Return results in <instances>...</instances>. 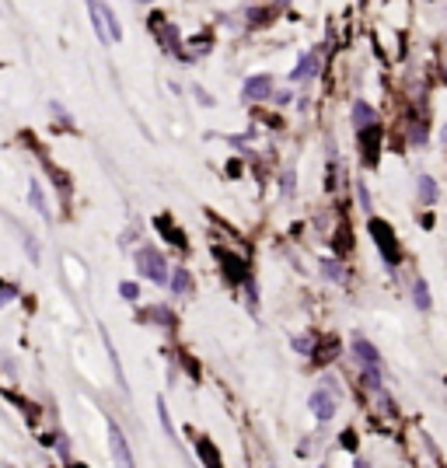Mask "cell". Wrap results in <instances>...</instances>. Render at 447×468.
Wrapping results in <instances>:
<instances>
[{
    "instance_id": "obj_1",
    "label": "cell",
    "mask_w": 447,
    "mask_h": 468,
    "mask_svg": "<svg viewBox=\"0 0 447 468\" xmlns=\"http://www.w3.org/2000/svg\"><path fill=\"white\" fill-rule=\"evenodd\" d=\"M353 350H356V357H360V367H363L367 384L377 388V384H381V357H377V350H374L363 336H353Z\"/></svg>"
},
{
    "instance_id": "obj_2",
    "label": "cell",
    "mask_w": 447,
    "mask_h": 468,
    "mask_svg": "<svg viewBox=\"0 0 447 468\" xmlns=\"http://www.w3.org/2000/svg\"><path fill=\"white\" fill-rule=\"evenodd\" d=\"M136 266H140V273L147 276V280H154V283H168V266H164V256L157 252V249H140L136 252Z\"/></svg>"
},
{
    "instance_id": "obj_3",
    "label": "cell",
    "mask_w": 447,
    "mask_h": 468,
    "mask_svg": "<svg viewBox=\"0 0 447 468\" xmlns=\"http://www.w3.org/2000/svg\"><path fill=\"white\" fill-rule=\"evenodd\" d=\"M370 234L377 238V249H381L384 263H398V245H395L391 227H388V224H381V220H370Z\"/></svg>"
},
{
    "instance_id": "obj_4",
    "label": "cell",
    "mask_w": 447,
    "mask_h": 468,
    "mask_svg": "<svg viewBox=\"0 0 447 468\" xmlns=\"http://www.w3.org/2000/svg\"><path fill=\"white\" fill-rule=\"evenodd\" d=\"M109 444H112L116 465H119V468H133V451H130V444H126V437H123V430H119L116 423H109Z\"/></svg>"
},
{
    "instance_id": "obj_5",
    "label": "cell",
    "mask_w": 447,
    "mask_h": 468,
    "mask_svg": "<svg viewBox=\"0 0 447 468\" xmlns=\"http://www.w3.org/2000/svg\"><path fill=\"white\" fill-rule=\"evenodd\" d=\"M242 95H245L249 102H266V98L273 95V77H266V74H256V77H249Z\"/></svg>"
},
{
    "instance_id": "obj_6",
    "label": "cell",
    "mask_w": 447,
    "mask_h": 468,
    "mask_svg": "<svg viewBox=\"0 0 447 468\" xmlns=\"http://www.w3.org/2000/svg\"><path fill=\"white\" fill-rule=\"evenodd\" d=\"M311 409H315V416H318L322 423H329V419L336 416V398H332L325 388H318V391H311Z\"/></svg>"
},
{
    "instance_id": "obj_7",
    "label": "cell",
    "mask_w": 447,
    "mask_h": 468,
    "mask_svg": "<svg viewBox=\"0 0 447 468\" xmlns=\"http://www.w3.org/2000/svg\"><path fill=\"white\" fill-rule=\"evenodd\" d=\"M318 49H311V53H304L301 60H297V67H294V74H290V81H308V77H315L318 74Z\"/></svg>"
},
{
    "instance_id": "obj_8",
    "label": "cell",
    "mask_w": 447,
    "mask_h": 468,
    "mask_svg": "<svg viewBox=\"0 0 447 468\" xmlns=\"http://www.w3.org/2000/svg\"><path fill=\"white\" fill-rule=\"evenodd\" d=\"M220 259H224V266H228V276H231L235 283H245V280H249V273H245V263H242L238 256H228V252H220Z\"/></svg>"
},
{
    "instance_id": "obj_9",
    "label": "cell",
    "mask_w": 447,
    "mask_h": 468,
    "mask_svg": "<svg viewBox=\"0 0 447 468\" xmlns=\"http://www.w3.org/2000/svg\"><path fill=\"white\" fill-rule=\"evenodd\" d=\"M353 123H356L360 130H363V126L370 130V126L377 123V112H374V109H370L367 102H356V105H353Z\"/></svg>"
},
{
    "instance_id": "obj_10",
    "label": "cell",
    "mask_w": 447,
    "mask_h": 468,
    "mask_svg": "<svg viewBox=\"0 0 447 468\" xmlns=\"http://www.w3.org/2000/svg\"><path fill=\"white\" fill-rule=\"evenodd\" d=\"M98 15H102V25H109V32H105V36H109L112 42H119V39H123V29H119L116 15H112L109 8H98Z\"/></svg>"
},
{
    "instance_id": "obj_11",
    "label": "cell",
    "mask_w": 447,
    "mask_h": 468,
    "mask_svg": "<svg viewBox=\"0 0 447 468\" xmlns=\"http://www.w3.org/2000/svg\"><path fill=\"white\" fill-rule=\"evenodd\" d=\"M416 185H419V199H423V203H433V199H437V182H433L430 175H419Z\"/></svg>"
},
{
    "instance_id": "obj_12",
    "label": "cell",
    "mask_w": 447,
    "mask_h": 468,
    "mask_svg": "<svg viewBox=\"0 0 447 468\" xmlns=\"http://www.w3.org/2000/svg\"><path fill=\"white\" fill-rule=\"evenodd\" d=\"M430 287H426V280H416V308L419 311H430Z\"/></svg>"
},
{
    "instance_id": "obj_13",
    "label": "cell",
    "mask_w": 447,
    "mask_h": 468,
    "mask_svg": "<svg viewBox=\"0 0 447 468\" xmlns=\"http://www.w3.org/2000/svg\"><path fill=\"white\" fill-rule=\"evenodd\" d=\"M171 290L175 294H189V273L185 270H175L171 273Z\"/></svg>"
},
{
    "instance_id": "obj_14",
    "label": "cell",
    "mask_w": 447,
    "mask_h": 468,
    "mask_svg": "<svg viewBox=\"0 0 447 468\" xmlns=\"http://www.w3.org/2000/svg\"><path fill=\"white\" fill-rule=\"evenodd\" d=\"M157 231H161V234H168V238H171L175 245H185V238H182V234H178V231H175V227H171L164 217H157Z\"/></svg>"
},
{
    "instance_id": "obj_15",
    "label": "cell",
    "mask_w": 447,
    "mask_h": 468,
    "mask_svg": "<svg viewBox=\"0 0 447 468\" xmlns=\"http://www.w3.org/2000/svg\"><path fill=\"white\" fill-rule=\"evenodd\" d=\"M322 273H325V280H336V283L343 280V266H339V263H332V259H325V263H322Z\"/></svg>"
},
{
    "instance_id": "obj_16",
    "label": "cell",
    "mask_w": 447,
    "mask_h": 468,
    "mask_svg": "<svg viewBox=\"0 0 447 468\" xmlns=\"http://www.w3.org/2000/svg\"><path fill=\"white\" fill-rule=\"evenodd\" d=\"M196 447H199V454L206 458V468H220V465H217V451H213V447H210L206 440H199Z\"/></svg>"
},
{
    "instance_id": "obj_17",
    "label": "cell",
    "mask_w": 447,
    "mask_h": 468,
    "mask_svg": "<svg viewBox=\"0 0 447 468\" xmlns=\"http://www.w3.org/2000/svg\"><path fill=\"white\" fill-rule=\"evenodd\" d=\"M294 350H297L301 357H311V350H315V343H311L308 336H294Z\"/></svg>"
},
{
    "instance_id": "obj_18",
    "label": "cell",
    "mask_w": 447,
    "mask_h": 468,
    "mask_svg": "<svg viewBox=\"0 0 447 468\" xmlns=\"http://www.w3.org/2000/svg\"><path fill=\"white\" fill-rule=\"evenodd\" d=\"M29 196H32V206H36L39 213H46V199H42V192H39V182H32V192H29Z\"/></svg>"
},
{
    "instance_id": "obj_19",
    "label": "cell",
    "mask_w": 447,
    "mask_h": 468,
    "mask_svg": "<svg viewBox=\"0 0 447 468\" xmlns=\"http://www.w3.org/2000/svg\"><path fill=\"white\" fill-rule=\"evenodd\" d=\"M356 199H360L363 213H370V192H367V185H363V182H360V189H356Z\"/></svg>"
},
{
    "instance_id": "obj_20",
    "label": "cell",
    "mask_w": 447,
    "mask_h": 468,
    "mask_svg": "<svg viewBox=\"0 0 447 468\" xmlns=\"http://www.w3.org/2000/svg\"><path fill=\"white\" fill-rule=\"evenodd\" d=\"M119 294H123L126 301H136V297H140V287H136V283H123V287H119Z\"/></svg>"
},
{
    "instance_id": "obj_21",
    "label": "cell",
    "mask_w": 447,
    "mask_h": 468,
    "mask_svg": "<svg viewBox=\"0 0 447 468\" xmlns=\"http://www.w3.org/2000/svg\"><path fill=\"white\" fill-rule=\"evenodd\" d=\"M290 192H294V171L283 175V196H290Z\"/></svg>"
},
{
    "instance_id": "obj_22",
    "label": "cell",
    "mask_w": 447,
    "mask_h": 468,
    "mask_svg": "<svg viewBox=\"0 0 447 468\" xmlns=\"http://www.w3.org/2000/svg\"><path fill=\"white\" fill-rule=\"evenodd\" d=\"M444 140H447V133H444Z\"/></svg>"
}]
</instances>
